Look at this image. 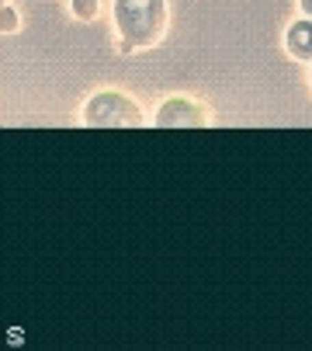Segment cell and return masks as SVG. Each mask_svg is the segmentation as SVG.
<instances>
[{"label": "cell", "instance_id": "obj_1", "mask_svg": "<svg viewBox=\"0 0 312 351\" xmlns=\"http://www.w3.org/2000/svg\"><path fill=\"white\" fill-rule=\"evenodd\" d=\"M167 0H115V28L122 38V53L160 45L167 35Z\"/></svg>", "mask_w": 312, "mask_h": 351}, {"label": "cell", "instance_id": "obj_2", "mask_svg": "<svg viewBox=\"0 0 312 351\" xmlns=\"http://www.w3.org/2000/svg\"><path fill=\"white\" fill-rule=\"evenodd\" d=\"M83 125L90 129H112V125H146L142 108L122 90H97L90 101L83 105Z\"/></svg>", "mask_w": 312, "mask_h": 351}, {"label": "cell", "instance_id": "obj_3", "mask_svg": "<svg viewBox=\"0 0 312 351\" xmlns=\"http://www.w3.org/2000/svg\"><path fill=\"white\" fill-rule=\"evenodd\" d=\"M212 122V112H208L205 105L191 101V97H170V101L160 105V112H156L153 125L160 129H174V125H208Z\"/></svg>", "mask_w": 312, "mask_h": 351}, {"label": "cell", "instance_id": "obj_4", "mask_svg": "<svg viewBox=\"0 0 312 351\" xmlns=\"http://www.w3.org/2000/svg\"><path fill=\"white\" fill-rule=\"evenodd\" d=\"M285 49H288L291 60L312 63V18H302V21H291V25H288V32H285Z\"/></svg>", "mask_w": 312, "mask_h": 351}, {"label": "cell", "instance_id": "obj_5", "mask_svg": "<svg viewBox=\"0 0 312 351\" xmlns=\"http://www.w3.org/2000/svg\"><path fill=\"white\" fill-rule=\"evenodd\" d=\"M21 28V18H18V11L14 8H0V35H11V32H18Z\"/></svg>", "mask_w": 312, "mask_h": 351}, {"label": "cell", "instance_id": "obj_6", "mask_svg": "<svg viewBox=\"0 0 312 351\" xmlns=\"http://www.w3.org/2000/svg\"><path fill=\"white\" fill-rule=\"evenodd\" d=\"M70 4H73V14L80 21H94L97 18V0H70Z\"/></svg>", "mask_w": 312, "mask_h": 351}, {"label": "cell", "instance_id": "obj_7", "mask_svg": "<svg viewBox=\"0 0 312 351\" xmlns=\"http://www.w3.org/2000/svg\"><path fill=\"white\" fill-rule=\"evenodd\" d=\"M298 11H302L305 18H312V0H298Z\"/></svg>", "mask_w": 312, "mask_h": 351}, {"label": "cell", "instance_id": "obj_8", "mask_svg": "<svg viewBox=\"0 0 312 351\" xmlns=\"http://www.w3.org/2000/svg\"><path fill=\"white\" fill-rule=\"evenodd\" d=\"M309 80H312V66H309Z\"/></svg>", "mask_w": 312, "mask_h": 351}, {"label": "cell", "instance_id": "obj_9", "mask_svg": "<svg viewBox=\"0 0 312 351\" xmlns=\"http://www.w3.org/2000/svg\"><path fill=\"white\" fill-rule=\"evenodd\" d=\"M4 4H8V0H0V8H4Z\"/></svg>", "mask_w": 312, "mask_h": 351}]
</instances>
